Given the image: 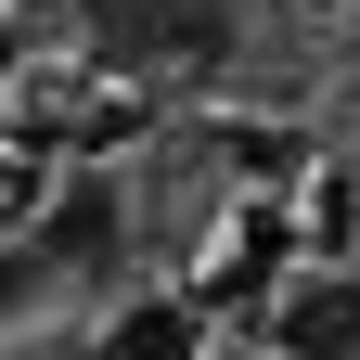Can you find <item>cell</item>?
I'll use <instances>...</instances> for the list:
<instances>
[{
	"label": "cell",
	"instance_id": "cell-5",
	"mask_svg": "<svg viewBox=\"0 0 360 360\" xmlns=\"http://www.w3.org/2000/svg\"><path fill=\"white\" fill-rule=\"evenodd\" d=\"M103 360H206V322H193V309H167V296H142V309L103 335Z\"/></svg>",
	"mask_w": 360,
	"mask_h": 360
},
{
	"label": "cell",
	"instance_id": "cell-4",
	"mask_svg": "<svg viewBox=\"0 0 360 360\" xmlns=\"http://www.w3.org/2000/svg\"><path fill=\"white\" fill-rule=\"evenodd\" d=\"M283 270H296V257H283V206H245L232 232L206 245V283H232V296H270Z\"/></svg>",
	"mask_w": 360,
	"mask_h": 360
},
{
	"label": "cell",
	"instance_id": "cell-2",
	"mask_svg": "<svg viewBox=\"0 0 360 360\" xmlns=\"http://www.w3.org/2000/svg\"><path fill=\"white\" fill-rule=\"evenodd\" d=\"M257 347H270V360H360V270L296 257L283 283L257 296Z\"/></svg>",
	"mask_w": 360,
	"mask_h": 360
},
{
	"label": "cell",
	"instance_id": "cell-3",
	"mask_svg": "<svg viewBox=\"0 0 360 360\" xmlns=\"http://www.w3.org/2000/svg\"><path fill=\"white\" fill-rule=\"evenodd\" d=\"M116 245H129L116 180H103V167H77L65 193H52V219L26 232V257H13V270H116Z\"/></svg>",
	"mask_w": 360,
	"mask_h": 360
},
{
	"label": "cell",
	"instance_id": "cell-6",
	"mask_svg": "<svg viewBox=\"0 0 360 360\" xmlns=\"http://www.w3.org/2000/svg\"><path fill=\"white\" fill-rule=\"evenodd\" d=\"M206 360H219V347H206Z\"/></svg>",
	"mask_w": 360,
	"mask_h": 360
},
{
	"label": "cell",
	"instance_id": "cell-1",
	"mask_svg": "<svg viewBox=\"0 0 360 360\" xmlns=\"http://www.w3.org/2000/svg\"><path fill=\"white\" fill-rule=\"evenodd\" d=\"M77 39L129 77H167V65H232L245 13L232 0H77Z\"/></svg>",
	"mask_w": 360,
	"mask_h": 360
}]
</instances>
